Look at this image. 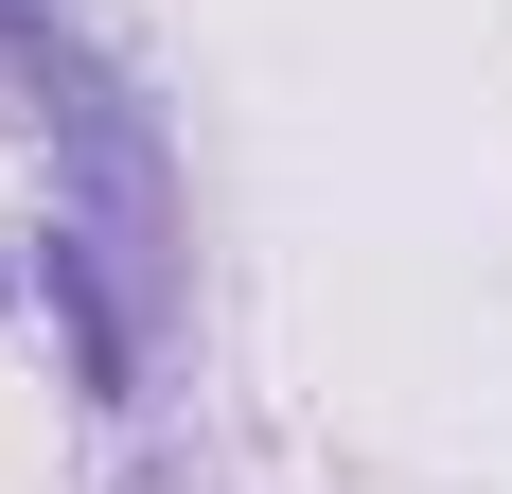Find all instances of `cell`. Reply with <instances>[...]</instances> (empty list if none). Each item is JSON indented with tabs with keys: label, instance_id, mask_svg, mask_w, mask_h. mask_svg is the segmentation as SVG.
Here are the masks:
<instances>
[{
	"label": "cell",
	"instance_id": "cell-1",
	"mask_svg": "<svg viewBox=\"0 0 512 494\" xmlns=\"http://www.w3.org/2000/svg\"><path fill=\"white\" fill-rule=\"evenodd\" d=\"M0 89L36 124L53 159V300H71V336H89V389H124L159 336V300H177V177H159V124L142 89L106 71V36L71 0H0Z\"/></svg>",
	"mask_w": 512,
	"mask_h": 494
}]
</instances>
